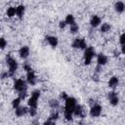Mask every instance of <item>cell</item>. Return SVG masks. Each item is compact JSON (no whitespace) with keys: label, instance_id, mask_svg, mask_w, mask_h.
Wrapping results in <instances>:
<instances>
[{"label":"cell","instance_id":"cell-1","mask_svg":"<svg viewBox=\"0 0 125 125\" xmlns=\"http://www.w3.org/2000/svg\"><path fill=\"white\" fill-rule=\"evenodd\" d=\"M64 102H65V104H64V111H63L64 118H65V120L70 121V120H72L73 111H74V108H75V106H76V104H77L76 99L73 98V97H68Z\"/></svg>","mask_w":125,"mask_h":125},{"label":"cell","instance_id":"cell-2","mask_svg":"<svg viewBox=\"0 0 125 125\" xmlns=\"http://www.w3.org/2000/svg\"><path fill=\"white\" fill-rule=\"evenodd\" d=\"M6 62H7V65H8V72H9V75L10 76H14V74L16 73L17 69H18V62L12 58L11 56H7L6 58Z\"/></svg>","mask_w":125,"mask_h":125},{"label":"cell","instance_id":"cell-3","mask_svg":"<svg viewBox=\"0 0 125 125\" xmlns=\"http://www.w3.org/2000/svg\"><path fill=\"white\" fill-rule=\"evenodd\" d=\"M95 55H96V52H95L94 48H93V47H88V48L84 51V57H83V59H84V63H85L86 65L90 64L91 62H92V59L95 57Z\"/></svg>","mask_w":125,"mask_h":125},{"label":"cell","instance_id":"cell-4","mask_svg":"<svg viewBox=\"0 0 125 125\" xmlns=\"http://www.w3.org/2000/svg\"><path fill=\"white\" fill-rule=\"evenodd\" d=\"M39 97H40V91L39 90H34L31 93V97L28 100V105H29V107L37 108V103H38Z\"/></svg>","mask_w":125,"mask_h":125},{"label":"cell","instance_id":"cell-5","mask_svg":"<svg viewBox=\"0 0 125 125\" xmlns=\"http://www.w3.org/2000/svg\"><path fill=\"white\" fill-rule=\"evenodd\" d=\"M14 88H15V90H17L19 93H21V92H26V90H27L26 83H25V81H24L22 78H19V79L15 80V83H14Z\"/></svg>","mask_w":125,"mask_h":125},{"label":"cell","instance_id":"cell-6","mask_svg":"<svg viewBox=\"0 0 125 125\" xmlns=\"http://www.w3.org/2000/svg\"><path fill=\"white\" fill-rule=\"evenodd\" d=\"M102 109H103V108H102V106H101L100 104H95L92 105L91 108H90V115H91L92 117H98V116L101 115Z\"/></svg>","mask_w":125,"mask_h":125},{"label":"cell","instance_id":"cell-7","mask_svg":"<svg viewBox=\"0 0 125 125\" xmlns=\"http://www.w3.org/2000/svg\"><path fill=\"white\" fill-rule=\"evenodd\" d=\"M107 98L109 100V103L111 105H117L118 103H119V98H118V95L116 92L112 91V92H109L108 95H107Z\"/></svg>","mask_w":125,"mask_h":125},{"label":"cell","instance_id":"cell-8","mask_svg":"<svg viewBox=\"0 0 125 125\" xmlns=\"http://www.w3.org/2000/svg\"><path fill=\"white\" fill-rule=\"evenodd\" d=\"M28 111H29V108H27L26 106H19L18 108L15 109L16 116H18V117H21V116L25 115Z\"/></svg>","mask_w":125,"mask_h":125},{"label":"cell","instance_id":"cell-9","mask_svg":"<svg viewBox=\"0 0 125 125\" xmlns=\"http://www.w3.org/2000/svg\"><path fill=\"white\" fill-rule=\"evenodd\" d=\"M19 55L21 59L25 60L28 56H29V47L28 46H22L20 50H19Z\"/></svg>","mask_w":125,"mask_h":125},{"label":"cell","instance_id":"cell-10","mask_svg":"<svg viewBox=\"0 0 125 125\" xmlns=\"http://www.w3.org/2000/svg\"><path fill=\"white\" fill-rule=\"evenodd\" d=\"M26 80L27 82L30 84V85H34L37 81V78H36V75L34 73V71H30V72H27L26 73Z\"/></svg>","mask_w":125,"mask_h":125},{"label":"cell","instance_id":"cell-11","mask_svg":"<svg viewBox=\"0 0 125 125\" xmlns=\"http://www.w3.org/2000/svg\"><path fill=\"white\" fill-rule=\"evenodd\" d=\"M73 114L76 115V116L84 117L85 116V110H84L83 106L81 104H76V106L74 108V111H73Z\"/></svg>","mask_w":125,"mask_h":125},{"label":"cell","instance_id":"cell-12","mask_svg":"<svg viewBox=\"0 0 125 125\" xmlns=\"http://www.w3.org/2000/svg\"><path fill=\"white\" fill-rule=\"evenodd\" d=\"M101 22H102V19H101L99 16H97V15H94V16L91 18V20H90V24H91V26H93V27L99 26V25L101 24Z\"/></svg>","mask_w":125,"mask_h":125},{"label":"cell","instance_id":"cell-13","mask_svg":"<svg viewBox=\"0 0 125 125\" xmlns=\"http://www.w3.org/2000/svg\"><path fill=\"white\" fill-rule=\"evenodd\" d=\"M46 41L48 42V44L52 47V48H56L58 46V43H59V40L56 36H47L46 37Z\"/></svg>","mask_w":125,"mask_h":125},{"label":"cell","instance_id":"cell-14","mask_svg":"<svg viewBox=\"0 0 125 125\" xmlns=\"http://www.w3.org/2000/svg\"><path fill=\"white\" fill-rule=\"evenodd\" d=\"M107 57L104 55V54H99L98 55V57H97V62H98V64L99 65H101V66H103V65H104V64H106V62H107Z\"/></svg>","mask_w":125,"mask_h":125},{"label":"cell","instance_id":"cell-15","mask_svg":"<svg viewBox=\"0 0 125 125\" xmlns=\"http://www.w3.org/2000/svg\"><path fill=\"white\" fill-rule=\"evenodd\" d=\"M118 83H119L118 77H117V76H112V77H110L109 80H108V87L111 88V89H114V88L117 87Z\"/></svg>","mask_w":125,"mask_h":125},{"label":"cell","instance_id":"cell-16","mask_svg":"<svg viewBox=\"0 0 125 125\" xmlns=\"http://www.w3.org/2000/svg\"><path fill=\"white\" fill-rule=\"evenodd\" d=\"M114 10H115V12H117V13H119V14L123 13L124 10H125V4H124L122 1L116 2V3L114 4Z\"/></svg>","mask_w":125,"mask_h":125},{"label":"cell","instance_id":"cell-17","mask_svg":"<svg viewBox=\"0 0 125 125\" xmlns=\"http://www.w3.org/2000/svg\"><path fill=\"white\" fill-rule=\"evenodd\" d=\"M17 10V16L19 19H22L24 13H25V7L23 5H19L18 7H16Z\"/></svg>","mask_w":125,"mask_h":125},{"label":"cell","instance_id":"cell-18","mask_svg":"<svg viewBox=\"0 0 125 125\" xmlns=\"http://www.w3.org/2000/svg\"><path fill=\"white\" fill-rule=\"evenodd\" d=\"M6 15L7 17L9 18H13L17 15V10H16V7H9L6 11Z\"/></svg>","mask_w":125,"mask_h":125},{"label":"cell","instance_id":"cell-19","mask_svg":"<svg viewBox=\"0 0 125 125\" xmlns=\"http://www.w3.org/2000/svg\"><path fill=\"white\" fill-rule=\"evenodd\" d=\"M110 28H111L110 24L107 23V22H104V23L102 24V26H101V28H100V31L103 32V33H106V32H108V31L110 30Z\"/></svg>","mask_w":125,"mask_h":125},{"label":"cell","instance_id":"cell-20","mask_svg":"<svg viewBox=\"0 0 125 125\" xmlns=\"http://www.w3.org/2000/svg\"><path fill=\"white\" fill-rule=\"evenodd\" d=\"M64 21L66 22V24H69V25H71V24H73V23H75V19H74V17H73V15H67L66 17H65V20H64Z\"/></svg>","mask_w":125,"mask_h":125},{"label":"cell","instance_id":"cell-21","mask_svg":"<svg viewBox=\"0 0 125 125\" xmlns=\"http://www.w3.org/2000/svg\"><path fill=\"white\" fill-rule=\"evenodd\" d=\"M49 105H50V107H52L53 109H56V108H58V107H59L60 103H59V101H58V100L52 99V100H50V102H49Z\"/></svg>","mask_w":125,"mask_h":125},{"label":"cell","instance_id":"cell-22","mask_svg":"<svg viewBox=\"0 0 125 125\" xmlns=\"http://www.w3.org/2000/svg\"><path fill=\"white\" fill-rule=\"evenodd\" d=\"M21 98H16V99H14L13 100V102H12V106H13V108H18L19 106H21L20 104H21Z\"/></svg>","mask_w":125,"mask_h":125},{"label":"cell","instance_id":"cell-23","mask_svg":"<svg viewBox=\"0 0 125 125\" xmlns=\"http://www.w3.org/2000/svg\"><path fill=\"white\" fill-rule=\"evenodd\" d=\"M78 30H79V25H78L76 22H75V23H73V24H71V25H70V27H69V31H70L71 33H73V34H74V33H76Z\"/></svg>","mask_w":125,"mask_h":125},{"label":"cell","instance_id":"cell-24","mask_svg":"<svg viewBox=\"0 0 125 125\" xmlns=\"http://www.w3.org/2000/svg\"><path fill=\"white\" fill-rule=\"evenodd\" d=\"M79 45H80V38H76L73 40L71 46L73 49H79Z\"/></svg>","mask_w":125,"mask_h":125},{"label":"cell","instance_id":"cell-25","mask_svg":"<svg viewBox=\"0 0 125 125\" xmlns=\"http://www.w3.org/2000/svg\"><path fill=\"white\" fill-rule=\"evenodd\" d=\"M58 117H59V112L56 110V111H53V112L50 114V116H49V119H52V120L56 121V120L58 119Z\"/></svg>","mask_w":125,"mask_h":125},{"label":"cell","instance_id":"cell-26","mask_svg":"<svg viewBox=\"0 0 125 125\" xmlns=\"http://www.w3.org/2000/svg\"><path fill=\"white\" fill-rule=\"evenodd\" d=\"M6 46H7V41H6V39H5L4 37H1V38H0V48H1L2 50H4V49L6 48Z\"/></svg>","mask_w":125,"mask_h":125},{"label":"cell","instance_id":"cell-27","mask_svg":"<svg viewBox=\"0 0 125 125\" xmlns=\"http://www.w3.org/2000/svg\"><path fill=\"white\" fill-rule=\"evenodd\" d=\"M23 69L26 71V73H27V72H30V71L33 70V69L31 68V66H30L28 63H24V64H23Z\"/></svg>","mask_w":125,"mask_h":125},{"label":"cell","instance_id":"cell-28","mask_svg":"<svg viewBox=\"0 0 125 125\" xmlns=\"http://www.w3.org/2000/svg\"><path fill=\"white\" fill-rule=\"evenodd\" d=\"M29 114L31 116H35L36 113H37V108H34V107H29Z\"/></svg>","mask_w":125,"mask_h":125},{"label":"cell","instance_id":"cell-29","mask_svg":"<svg viewBox=\"0 0 125 125\" xmlns=\"http://www.w3.org/2000/svg\"><path fill=\"white\" fill-rule=\"evenodd\" d=\"M43 125H56V121H54V120L48 118V119L43 123Z\"/></svg>","mask_w":125,"mask_h":125},{"label":"cell","instance_id":"cell-30","mask_svg":"<svg viewBox=\"0 0 125 125\" xmlns=\"http://www.w3.org/2000/svg\"><path fill=\"white\" fill-rule=\"evenodd\" d=\"M119 42H120L121 45H125V32L120 35V37H119Z\"/></svg>","mask_w":125,"mask_h":125},{"label":"cell","instance_id":"cell-31","mask_svg":"<svg viewBox=\"0 0 125 125\" xmlns=\"http://www.w3.org/2000/svg\"><path fill=\"white\" fill-rule=\"evenodd\" d=\"M65 26H66V22H65L64 21H61L59 22V27H60L61 29H63Z\"/></svg>","mask_w":125,"mask_h":125},{"label":"cell","instance_id":"cell-32","mask_svg":"<svg viewBox=\"0 0 125 125\" xmlns=\"http://www.w3.org/2000/svg\"><path fill=\"white\" fill-rule=\"evenodd\" d=\"M26 95H27V93H26V92H21V93H19V98H21V99L22 100V99H24V98L26 97Z\"/></svg>","mask_w":125,"mask_h":125},{"label":"cell","instance_id":"cell-33","mask_svg":"<svg viewBox=\"0 0 125 125\" xmlns=\"http://www.w3.org/2000/svg\"><path fill=\"white\" fill-rule=\"evenodd\" d=\"M61 98L63 99V100L65 101V100L68 98V96H67V94H66L65 92H62V93H61Z\"/></svg>","mask_w":125,"mask_h":125},{"label":"cell","instance_id":"cell-34","mask_svg":"<svg viewBox=\"0 0 125 125\" xmlns=\"http://www.w3.org/2000/svg\"><path fill=\"white\" fill-rule=\"evenodd\" d=\"M121 53L123 55H125V45H122V47H121Z\"/></svg>","mask_w":125,"mask_h":125},{"label":"cell","instance_id":"cell-35","mask_svg":"<svg viewBox=\"0 0 125 125\" xmlns=\"http://www.w3.org/2000/svg\"><path fill=\"white\" fill-rule=\"evenodd\" d=\"M114 56H115V57H118V56H119V52H118V51H117V52L115 51V52H114Z\"/></svg>","mask_w":125,"mask_h":125}]
</instances>
